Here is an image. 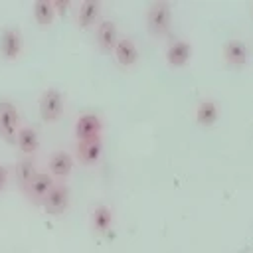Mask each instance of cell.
Masks as SVG:
<instances>
[{"instance_id":"6da1fadb","label":"cell","mask_w":253,"mask_h":253,"mask_svg":"<svg viewBox=\"0 0 253 253\" xmlns=\"http://www.w3.org/2000/svg\"><path fill=\"white\" fill-rule=\"evenodd\" d=\"M172 26V6L166 0L152 2L146 10V28L152 36L162 38L170 32Z\"/></svg>"},{"instance_id":"7a4b0ae2","label":"cell","mask_w":253,"mask_h":253,"mask_svg":"<svg viewBox=\"0 0 253 253\" xmlns=\"http://www.w3.org/2000/svg\"><path fill=\"white\" fill-rule=\"evenodd\" d=\"M63 107H65V99L57 87H49L40 95L38 109H40V117L45 123H55L63 115Z\"/></svg>"},{"instance_id":"3957f363","label":"cell","mask_w":253,"mask_h":253,"mask_svg":"<svg viewBox=\"0 0 253 253\" xmlns=\"http://www.w3.org/2000/svg\"><path fill=\"white\" fill-rule=\"evenodd\" d=\"M20 126L22 123H20V113L16 105L10 101H0V138L10 144H16Z\"/></svg>"},{"instance_id":"277c9868","label":"cell","mask_w":253,"mask_h":253,"mask_svg":"<svg viewBox=\"0 0 253 253\" xmlns=\"http://www.w3.org/2000/svg\"><path fill=\"white\" fill-rule=\"evenodd\" d=\"M69 198H71L69 186L63 182H55L53 188L49 190V194L45 196V200L42 202L43 211L49 215H61L69 206Z\"/></svg>"},{"instance_id":"5b68a950","label":"cell","mask_w":253,"mask_h":253,"mask_svg":"<svg viewBox=\"0 0 253 253\" xmlns=\"http://www.w3.org/2000/svg\"><path fill=\"white\" fill-rule=\"evenodd\" d=\"M24 47V38L20 28L16 26H6L0 32V53L4 59H16L22 53Z\"/></svg>"},{"instance_id":"8992f818","label":"cell","mask_w":253,"mask_h":253,"mask_svg":"<svg viewBox=\"0 0 253 253\" xmlns=\"http://www.w3.org/2000/svg\"><path fill=\"white\" fill-rule=\"evenodd\" d=\"M223 59L231 67H243L249 57V47L241 38H229L221 47Z\"/></svg>"},{"instance_id":"52a82bcc","label":"cell","mask_w":253,"mask_h":253,"mask_svg":"<svg viewBox=\"0 0 253 253\" xmlns=\"http://www.w3.org/2000/svg\"><path fill=\"white\" fill-rule=\"evenodd\" d=\"M53 184H55L53 176L47 174V172H43V170H40V172L34 176V180L24 188V194H26L32 202L42 204V202L45 200V196L49 194V190L53 188Z\"/></svg>"},{"instance_id":"ba28073f","label":"cell","mask_w":253,"mask_h":253,"mask_svg":"<svg viewBox=\"0 0 253 253\" xmlns=\"http://www.w3.org/2000/svg\"><path fill=\"white\" fill-rule=\"evenodd\" d=\"M117 40H119L117 24L113 20H99L95 26V42H97L99 49L105 53L113 51L117 45Z\"/></svg>"},{"instance_id":"9c48e42d","label":"cell","mask_w":253,"mask_h":253,"mask_svg":"<svg viewBox=\"0 0 253 253\" xmlns=\"http://www.w3.org/2000/svg\"><path fill=\"white\" fill-rule=\"evenodd\" d=\"M103 154V136H95V138H85V140H77L75 146V156L81 164H95Z\"/></svg>"},{"instance_id":"30bf717a","label":"cell","mask_w":253,"mask_h":253,"mask_svg":"<svg viewBox=\"0 0 253 253\" xmlns=\"http://www.w3.org/2000/svg\"><path fill=\"white\" fill-rule=\"evenodd\" d=\"M101 132H103V121L95 113H85L75 121V136H77V140L95 138V136H101Z\"/></svg>"},{"instance_id":"8fae6325","label":"cell","mask_w":253,"mask_h":253,"mask_svg":"<svg viewBox=\"0 0 253 253\" xmlns=\"http://www.w3.org/2000/svg\"><path fill=\"white\" fill-rule=\"evenodd\" d=\"M113 53H115L117 61H119L123 67H132V65L138 61V47H136V43L132 42V38H128V36H119Z\"/></svg>"},{"instance_id":"7c38bea8","label":"cell","mask_w":253,"mask_h":253,"mask_svg":"<svg viewBox=\"0 0 253 253\" xmlns=\"http://www.w3.org/2000/svg\"><path fill=\"white\" fill-rule=\"evenodd\" d=\"M47 168L53 178L65 180L73 170V156L65 150H53L47 158Z\"/></svg>"},{"instance_id":"4fadbf2b","label":"cell","mask_w":253,"mask_h":253,"mask_svg":"<svg viewBox=\"0 0 253 253\" xmlns=\"http://www.w3.org/2000/svg\"><path fill=\"white\" fill-rule=\"evenodd\" d=\"M192 57V43L186 40H174L166 47V61L172 67H182Z\"/></svg>"},{"instance_id":"5bb4252c","label":"cell","mask_w":253,"mask_h":253,"mask_svg":"<svg viewBox=\"0 0 253 253\" xmlns=\"http://www.w3.org/2000/svg\"><path fill=\"white\" fill-rule=\"evenodd\" d=\"M16 146L26 156L36 154L38 148H40V134H38V130L34 126H20L18 136H16Z\"/></svg>"},{"instance_id":"9a60e30c","label":"cell","mask_w":253,"mask_h":253,"mask_svg":"<svg viewBox=\"0 0 253 253\" xmlns=\"http://www.w3.org/2000/svg\"><path fill=\"white\" fill-rule=\"evenodd\" d=\"M219 119V107L213 99H202L196 107V123L200 126H211Z\"/></svg>"},{"instance_id":"2e32d148","label":"cell","mask_w":253,"mask_h":253,"mask_svg":"<svg viewBox=\"0 0 253 253\" xmlns=\"http://www.w3.org/2000/svg\"><path fill=\"white\" fill-rule=\"evenodd\" d=\"M113 219H115L113 210L105 204H99L91 211V229L95 233H107L113 227Z\"/></svg>"},{"instance_id":"e0dca14e","label":"cell","mask_w":253,"mask_h":253,"mask_svg":"<svg viewBox=\"0 0 253 253\" xmlns=\"http://www.w3.org/2000/svg\"><path fill=\"white\" fill-rule=\"evenodd\" d=\"M101 16V2L99 0H85L77 8V24L81 28H91L99 22Z\"/></svg>"},{"instance_id":"ac0fdd59","label":"cell","mask_w":253,"mask_h":253,"mask_svg":"<svg viewBox=\"0 0 253 253\" xmlns=\"http://www.w3.org/2000/svg\"><path fill=\"white\" fill-rule=\"evenodd\" d=\"M40 172V168H38V164H36V160L32 158V156H28V158H22L18 164H16V182L20 184V188L24 190L32 180H34V176Z\"/></svg>"},{"instance_id":"d6986e66","label":"cell","mask_w":253,"mask_h":253,"mask_svg":"<svg viewBox=\"0 0 253 253\" xmlns=\"http://www.w3.org/2000/svg\"><path fill=\"white\" fill-rule=\"evenodd\" d=\"M34 18L40 26H49L55 18V10L51 0H36L34 2Z\"/></svg>"},{"instance_id":"ffe728a7","label":"cell","mask_w":253,"mask_h":253,"mask_svg":"<svg viewBox=\"0 0 253 253\" xmlns=\"http://www.w3.org/2000/svg\"><path fill=\"white\" fill-rule=\"evenodd\" d=\"M53 4V10H55V16L57 14H65L67 10H69V0H55V2H51Z\"/></svg>"},{"instance_id":"44dd1931","label":"cell","mask_w":253,"mask_h":253,"mask_svg":"<svg viewBox=\"0 0 253 253\" xmlns=\"http://www.w3.org/2000/svg\"><path fill=\"white\" fill-rule=\"evenodd\" d=\"M8 178H10L8 168H6L4 164H0V192L6 190V186H8Z\"/></svg>"}]
</instances>
